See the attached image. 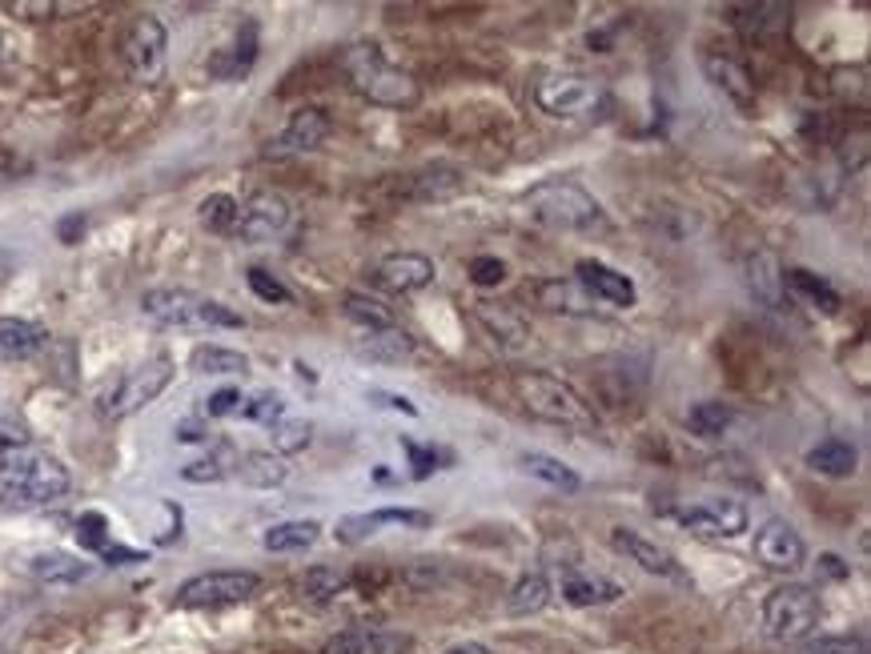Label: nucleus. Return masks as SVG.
<instances>
[{
	"label": "nucleus",
	"instance_id": "bf43d9fd",
	"mask_svg": "<svg viewBox=\"0 0 871 654\" xmlns=\"http://www.w3.org/2000/svg\"><path fill=\"white\" fill-rule=\"evenodd\" d=\"M442 654H494L490 646H482V642H454L450 650H442Z\"/></svg>",
	"mask_w": 871,
	"mask_h": 654
},
{
	"label": "nucleus",
	"instance_id": "393cba45",
	"mask_svg": "<svg viewBox=\"0 0 871 654\" xmlns=\"http://www.w3.org/2000/svg\"><path fill=\"white\" fill-rule=\"evenodd\" d=\"M623 598V586L615 578H603V574H570L562 578V602L570 606H607V602H619Z\"/></svg>",
	"mask_w": 871,
	"mask_h": 654
},
{
	"label": "nucleus",
	"instance_id": "9d476101",
	"mask_svg": "<svg viewBox=\"0 0 871 654\" xmlns=\"http://www.w3.org/2000/svg\"><path fill=\"white\" fill-rule=\"evenodd\" d=\"M165 49H169V37H165V25L157 17H137L125 33V45H121V57H125V69L137 77V81H157L161 69H165Z\"/></svg>",
	"mask_w": 871,
	"mask_h": 654
},
{
	"label": "nucleus",
	"instance_id": "6ab92c4d",
	"mask_svg": "<svg viewBox=\"0 0 871 654\" xmlns=\"http://www.w3.org/2000/svg\"><path fill=\"white\" fill-rule=\"evenodd\" d=\"M611 546H615L619 554H627V562H635V566L647 570V574H659V578H683V566L675 562V554L663 550L659 542L643 538L639 530L615 526V530H611Z\"/></svg>",
	"mask_w": 871,
	"mask_h": 654
},
{
	"label": "nucleus",
	"instance_id": "cd10ccee",
	"mask_svg": "<svg viewBox=\"0 0 871 654\" xmlns=\"http://www.w3.org/2000/svg\"><path fill=\"white\" fill-rule=\"evenodd\" d=\"M322 538V522L314 518H294V522H277L265 530V550L273 554H294V550H310Z\"/></svg>",
	"mask_w": 871,
	"mask_h": 654
},
{
	"label": "nucleus",
	"instance_id": "7ed1b4c3",
	"mask_svg": "<svg viewBox=\"0 0 871 654\" xmlns=\"http://www.w3.org/2000/svg\"><path fill=\"white\" fill-rule=\"evenodd\" d=\"M514 394H518L522 410L530 418H538V422H550V426H562V430H574V434H595L599 430V418H595L591 402L554 374L522 370V374H514Z\"/></svg>",
	"mask_w": 871,
	"mask_h": 654
},
{
	"label": "nucleus",
	"instance_id": "f03ea898",
	"mask_svg": "<svg viewBox=\"0 0 871 654\" xmlns=\"http://www.w3.org/2000/svg\"><path fill=\"white\" fill-rule=\"evenodd\" d=\"M73 486L69 470L41 450H13L0 454V506L13 510H29V506H49L57 498H65Z\"/></svg>",
	"mask_w": 871,
	"mask_h": 654
},
{
	"label": "nucleus",
	"instance_id": "ea45409f",
	"mask_svg": "<svg viewBox=\"0 0 871 654\" xmlns=\"http://www.w3.org/2000/svg\"><path fill=\"white\" fill-rule=\"evenodd\" d=\"M273 434V454H298V450H306L310 446V438H314V426L306 422V418H281V422H273L269 426Z\"/></svg>",
	"mask_w": 871,
	"mask_h": 654
},
{
	"label": "nucleus",
	"instance_id": "a18cd8bd",
	"mask_svg": "<svg viewBox=\"0 0 871 654\" xmlns=\"http://www.w3.org/2000/svg\"><path fill=\"white\" fill-rule=\"evenodd\" d=\"M25 446H33V430L17 414H0V454H13Z\"/></svg>",
	"mask_w": 871,
	"mask_h": 654
},
{
	"label": "nucleus",
	"instance_id": "a878e982",
	"mask_svg": "<svg viewBox=\"0 0 871 654\" xmlns=\"http://www.w3.org/2000/svg\"><path fill=\"white\" fill-rule=\"evenodd\" d=\"M358 354L370 362H406L414 358V338L398 325H386V330H362L358 338Z\"/></svg>",
	"mask_w": 871,
	"mask_h": 654
},
{
	"label": "nucleus",
	"instance_id": "864d4df0",
	"mask_svg": "<svg viewBox=\"0 0 871 654\" xmlns=\"http://www.w3.org/2000/svg\"><path fill=\"white\" fill-rule=\"evenodd\" d=\"M406 454H410V462H414V478H426L430 470H438V454H434V450H422V446L406 442Z\"/></svg>",
	"mask_w": 871,
	"mask_h": 654
},
{
	"label": "nucleus",
	"instance_id": "7c9ffc66",
	"mask_svg": "<svg viewBox=\"0 0 871 654\" xmlns=\"http://www.w3.org/2000/svg\"><path fill=\"white\" fill-rule=\"evenodd\" d=\"M518 462H522V470H526L530 478H538V482H546V486H554V490H562V494L583 490V478H578V474H574L566 462L550 458V454H538V450H530V454H522Z\"/></svg>",
	"mask_w": 871,
	"mask_h": 654
},
{
	"label": "nucleus",
	"instance_id": "c85d7f7f",
	"mask_svg": "<svg viewBox=\"0 0 871 654\" xmlns=\"http://www.w3.org/2000/svg\"><path fill=\"white\" fill-rule=\"evenodd\" d=\"M747 281L755 289L759 301H767L771 309H783V265L775 253L759 249L751 261H747Z\"/></svg>",
	"mask_w": 871,
	"mask_h": 654
},
{
	"label": "nucleus",
	"instance_id": "c03bdc74",
	"mask_svg": "<svg viewBox=\"0 0 871 654\" xmlns=\"http://www.w3.org/2000/svg\"><path fill=\"white\" fill-rule=\"evenodd\" d=\"M229 474V450L225 454H209V458H197L181 470L185 482H221Z\"/></svg>",
	"mask_w": 871,
	"mask_h": 654
},
{
	"label": "nucleus",
	"instance_id": "b1692460",
	"mask_svg": "<svg viewBox=\"0 0 871 654\" xmlns=\"http://www.w3.org/2000/svg\"><path fill=\"white\" fill-rule=\"evenodd\" d=\"M233 474H237L245 486H253V490H273V486H281V482L289 478V466H285V458L273 454V450H253V454H241V458L233 462Z\"/></svg>",
	"mask_w": 871,
	"mask_h": 654
},
{
	"label": "nucleus",
	"instance_id": "4be33fe9",
	"mask_svg": "<svg viewBox=\"0 0 871 654\" xmlns=\"http://www.w3.org/2000/svg\"><path fill=\"white\" fill-rule=\"evenodd\" d=\"M253 61H257V25L245 21L241 33H237V41H233L229 49H221V53L209 61V73H213L217 81H241V77H249Z\"/></svg>",
	"mask_w": 871,
	"mask_h": 654
},
{
	"label": "nucleus",
	"instance_id": "4c0bfd02",
	"mask_svg": "<svg viewBox=\"0 0 871 654\" xmlns=\"http://www.w3.org/2000/svg\"><path fill=\"white\" fill-rule=\"evenodd\" d=\"M342 309H346L350 321L362 325V330H386V325H394V313L378 297H366V293H346Z\"/></svg>",
	"mask_w": 871,
	"mask_h": 654
},
{
	"label": "nucleus",
	"instance_id": "2f4dec72",
	"mask_svg": "<svg viewBox=\"0 0 871 654\" xmlns=\"http://www.w3.org/2000/svg\"><path fill=\"white\" fill-rule=\"evenodd\" d=\"M550 602V582H546V574H522L514 586H510V594H506V610L514 614V618H526V614H538L542 606Z\"/></svg>",
	"mask_w": 871,
	"mask_h": 654
},
{
	"label": "nucleus",
	"instance_id": "4468645a",
	"mask_svg": "<svg viewBox=\"0 0 871 654\" xmlns=\"http://www.w3.org/2000/svg\"><path fill=\"white\" fill-rule=\"evenodd\" d=\"M699 65H703V73H707V81L739 109V113H751L755 105H759V93H755V77H751V69L743 65V61H735V57H727V53H715V49H707L703 57H699Z\"/></svg>",
	"mask_w": 871,
	"mask_h": 654
},
{
	"label": "nucleus",
	"instance_id": "423d86ee",
	"mask_svg": "<svg viewBox=\"0 0 871 654\" xmlns=\"http://www.w3.org/2000/svg\"><path fill=\"white\" fill-rule=\"evenodd\" d=\"M534 105L554 121H583L607 109V89L583 73H550L534 85Z\"/></svg>",
	"mask_w": 871,
	"mask_h": 654
},
{
	"label": "nucleus",
	"instance_id": "39448f33",
	"mask_svg": "<svg viewBox=\"0 0 871 654\" xmlns=\"http://www.w3.org/2000/svg\"><path fill=\"white\" fill-rule=\"evenodd\" d=\"M145 317L161 325H177V330H241L245 317L213 297H197L189 289H149L141 297Z\"/></svg>",
	"mask_w": 871,
	"mask_h": 654
},
{
	"label": "nucleus",
	"instance_id": "c756f323",
	"mask_svg": "<svg viewBox=\"0 0 871 654\" xmlns=\"http://www.w3.org/2000/svg\"><path fill=\"white\" fill-rule=\"evenodd\" d=\"M855 462H859V454H855V446L843 442V438H823L819 446L807 450V466H811L815 474H827V478H851V474H855Z\"/></svg>",
	"mask_w": 871,
	"mask_h": 654
},
{
	"label": "nucleus",
	"instance_id": "052dcab7",
	"mask_svg": "<svg viewBox=\"0 0 871 654\" xmlns=\"http://www.w3.org/2000/svg\"><path fill=\"white\" fill-rule=\"evenodd\" d=\"M5 165H9V153H0V169H5Z\"/></svg>",
	"mask_w": 871,
	"mask_h": 654
},
{
	"label": "nucleus",
	"instance_id": "c9c22d12",
	"mask_svg": "<svg viewBox=\"0 0 871 654\" xmlns=\"http://www.w3.org/2000/svg\"><path fill=\"white\" fill-rule=\"evenodd\" d=\"M346 582H350V574L338 570V566H310V570L302 574L298 590H302V598H310V602H330V598H338V594L346 590Z\"/></svg>",
	"mask_w": 871,
	"mask_h": 654
},
{
	"label": "nucleus",
	"instance_id": "dca6fc26",
	"mask_svg": "<svg viewBox=\"0 0 871 654\" xmlns=\"http://www.w3.org/2000/svg\"><path fill=\"white\" fill-rule=\"evenodd\" d=\"M755 558L767 566V570H799L803 558H807V546L799 538V530L783 518H771L755 530Z\"/></svg>",
	"mask_w": 871,
	"mask_h": 654
},
{
	"label": "nucleus",
	"instance_id": "2eb2a0df",
	"mask_svg": "<svg viewBox=\"0 0 871 654\" xmlns=\"http://www.w3.org/2000/svg\"><path fill=\"white\" fill-rule=\"evenodd\" d=\"M289 225V201L273 189H257L245 205H241V217H237V237L257 245V241H273L281 229Z\"/></svg>",
	"mask_w": 871,
	"mask_h": 654
},
{
	"label": "nucleus",
	"instance_id": "473e14b6",
	"mask_svg": "<svg viewBox=\"0 0 871 654\" xmlns=\"http://www.w3.org/2000/svg\"><path fill=\"white\" fill-rule=\"evenodd\" d=\"M29 570L37 582H49V586H69V582L89 578V562H81L73 554H41V558H33Z\"/></svg>",
	"mask_w": 871,
	"mask_h": 654
},
{
	"label": "nucleus",
	"instance_id": "f257e3e1",
	"mask_svg": "<svg viewBox=\"0 0 871 654\" xmlns=\"http://www.w3.org/2000/svg\"><path fill=\"white\" fill-rule=\"evenodd\" d=\"M522 209L530 221L554 233H607V209L570 177H546L522 193Z\"/></svg>",
	"mask_w": 871,
	"mask_h": 654
},
{
	"label": "nucleus",
	"instance_id": "0eeeda50",
	"mask_svg": "<svg viewBox=\"0 0 871 654\" xmlns=\"http://www.w3.org/2000/svg\"><path fill=\"white\" fill-rule=\"evenodd\" d=\"M173 382V362L169 358H149L137 370L113 378L101 394H97V410L105 418H129L137 410H145L149 402L161 398V390Z\"/></svg>",
	"mask_w": 871,
	"mask_h": 654
},
{
	"label": "nucleus",
	"instance_id": "58836bf2",
	"mask_svg": "<svg viewBox=\"0 0 871 654\" xmlns=\"http://www.w3.org/2000/svg\"><path fill=\"white\" fill-rule=\"evenodd\" d=\"M458 189H462V173L450 169V165H434V169L414 177V197H422V201H442V197H450Z\"/></svg>",
	"mask_w": 871,
	"mask_h": 654
},
{
	"label": "nucleus",
	"instance_id": "13d9d810",
	"mask_svg": "<svg viewBox=\"0 0 871 654\" xmlns=\"http://www.w3.org/2000/svg\"><path fill=\"white\" fill-rule=\"evenodd\" d=\"M209 434H205V426H193V422H185L181 430H177V442H205Z\"/></svg>",
	"mask_w": 871,
	"mask_h": 654
},
{
	"label": "nucleus",
	"instance_id": "6e6552de",
	"mask_svg": "<svg viewBox=\"0 0 871 654\" xmlns=\"http://www.w3.org/2000/svg\"><path fill=\"white\" fill-rule=\"evenodd\" d=\"M819 594L803 582L775 586L763 602V626L775 642H807L819 626Z\"/></svg>",
	"mask_w": 871,
	"mask_h": 654
},
{
	"label": "nucleus",
	"instance_id": "5fc2aeb1",
	"mask_svg": "<svg viewBox=\"0 0 871 654\" xmlns=\"http://www.w3.org/2000/svg\"><path fill=\"white\" fill-rule=\"evenodd\" d=\"M101 558H105L109 566H133V562H145V554H141V550H129V546H113V542H109V546L101 550Z\"/></svg>",
	"mask_w": 871,
	"mask_h": 654
},
{
	"label": "nucleus",
	"instance_id": "412c9836",
	"mask_svg": "<svg viewBox=\"0 0 871 654\" xmlns=\"http://www.w3.org/2000/svg\"><path fill=\"white\" fill-rule=\"evenodd\" d=\"M478 321H482V330H486L502 350H526V346H530V325H526V317L514 313L510 305L478 301Z\"/></svg>",
	"mask_w": 871,
	"mask_h": 654
},
{
	"label": "nucleus",
	"instance_id": "37998d69",
	"mask_svg": "<svg viewBox=\"0 0 871 654\" xmlns=\"http://www.w3.org/2000/svg\"><path fill=\"white\" fill-rule=\"evenodd\" d=\"M77 542L85 546V550H105L109 546V522H105V514H97V510H89V514H81L77 518Z\"/></svg>",
	"mask_w": 871,
	"mask_h": 654
},
{
	"label": "nucleus",
	"instance_id": "aec40b11",
	"mask_svg": "<svg viewBox=\"0 0 871 654\" xmlns=\"http://www.w3.org/2000/svg\"><path fill=\"white\" fill-rule=\"evenodd\" d=\"M534 301L550 313H562V317H591L599 309V301L578 285L574 277H546L534 285Z\"/></svg>",
	"mask_w": 871,
	"mask_h": 654
},
{
	"label": "nucleus",
	"instance_id": "603ef678",
	"mask_svg": "<svg viewBox=\"0 0 871 654\" xmlns=\"http://www.w3.org/2000/svg\"><path fill=\"white\" fill-rule=\"evenodd\" d=\"M322 654H362V626H350V630H338L326 646H322Z\"/></svg>",
	"mask_w": 871,
	"mask_h": 654
},
{
	"label": "nucleus",
	"instance_id": "ddd939ff",
	"mask_svg": "<svg viewBox=\"0 0 871 654\" xmlns=\"http://www.w3.org/2000/svg\"><path fill=\"white\" fill-rule=\"evenodd\" d=\"M326 137H330V113L310 105L289 117V125L265 145V157H302V153H314Z\"/></svg>",
	"mask_w": 871,
	"mask_h": 654
},
{
	"label": "nucleus",
	"instance_id": "4d7b16f0",
	"mask_svg": "<svg viewBox=\"0 0 871 654\" xmlns=\"http://www.w3.org/2000/svg\"><path fill=\"white\" fill-rule=\"evenodd\" d=\"M819 570H823L827 578H847V566H843L839 554H823V558H819Z\"/></svg>",
	"mask_w": 871,
	"mask_h": 654
},
{
	"label": "nucleus",
	"instance_id": "e433bc0d",
	"mask_svg": "<svg viewBox=\"0 0 871 654\" xmlns=\"http://www.w3.org/2000/svg\"><path fill=\"white\" fill-rule=\"evenodd\" d=\"M197 217H201V225H205L209 233H237L241 205H237V197H229V193H209V197L201 201Z\"/></svg>",
	"mask_w": 871,
	"mask_h": 654
},
{
	"label": "nucleus",
	"instance_id": "5701e85b",
	"mask_svg": "<svg viewBox=\"0 0 871 654\" xmlns=\"http://www.w3.org/2000/svg\"><path fill=\"white\" fill-rule=\"evenodd\" d=\"M783 289H791L799 301H807V305H815L823 313H839V305H843V297L835 293V285L827 277H819L811 269H799V265L783 269Z\"/></svg>",
	"mask_w": 871,
	"mask_h": 654
},
{
	"label": "nucleus",
	"instance_id": "09e8293b",
	"mask_svg": "<svg viewBox=\"0 0 871 654\" xmlns=\"http://www.w3.org/2000/svg\"><path fill=\"white\" fill-rule=\"evenodd\" d=\"M470 281L482 285V289L502 285V281H506V261H502V257H490V253L474 257V261H470Z\"/></svg>",
	"mask_w": 871,
	"mask_h": 654
},
{
	"label": "nucleus",
	"instance_id": "f3484780",
	"mask_svg": "<svg viewBox=\"0 0 871 654\" xmlns=\"http://www.w3.org/2000/svg\"><path fill=\"white\" fill-rule=\"evenodd\" d=\"M574 281L583 285L595 301H607V305H615V309H631L635 301H639V289H635V281L627 277V273H619V269H611L607 261H595V257H583L574 265Z\"/></svg>",
	"mask_w": 871,
	"mask_h": 654
},
{
	"label": "nucleus",
	"instance_id": "6e6d98bb",
	"mask_svg": "<svg viewBox=\"0 0 871 654\" xmlns=\"http://www.w3.org/2000/svg\"><path fill=\"white\" fill-rule=\"evenodd\" d=\"M57 233H61V241H65V245H73V241H77V237L85 233V217H81V213H73V217H65V221L57 225Z\"/></svg>",
	"mask_w": 871,
	"mask_h": 654
},
{
	"label": "nucleus",
	"instance_id": "a211bd4d",
	"mask_svg": "<svg viewBox=\"0 0 871 654\" xmlns=\"http://www.w3.org/2000/svg\"><path fill=\"white\" fill-rule=\"evenodd\" d=\"M434 518L426 514V510H410V506H386V510H370V514H346L342 522H338V542H346V546H358V542H366L370 534H378L382 526H414V530H426Z\"/></svg>",
	"mask_w": 871,
	"mask_h": 654
},
{
	"label": "nucleus",
	"instance_id": "a19ab883",
	"mask_svg": "<svg viewBox=\"0 0 871 654\" xmlns=\"http://www.w3.org/2000/svg\"><path fill=\"white\" fill-rule=\"evenodd\" d=\"M237 414H241L245 422H257V426H273V422L285 418V398H281L277 390H257L253 398H241Z\"/></svg>",
	"mask_w": 871,
	"mask_h": 654
},
{
	"label": "nucleus",
	"instance_id": "f8f14e48",
	"mask_svg": "<svg viewBox=\"0 0 871 654\" xmlns=\"http://www.w3.org/2000/svg\"><path fill=\"white\" fill-rule=\"evenodd\" d=\"M434 277H438L434 261H430L426 253H410V249L386 253V257L370 269V281H374L382 293H418V289L434 285Z\"/></svg>",
	"mask_w": 871,
	"mask_h": 654
},
{
	"label": "nucleus",
	"instance_id": "79ce46f5",
	"mask_svg": "<svg viewBox=\"0 0 871 654\" xmlns=\"http://www.w3.org/2000/svg\"><path fill=\"white\" fill-rule=\"evenodd\" d=\"M414 638L386 626H362V654H410Z\"/></svg>",
	"mask_w": 871,
	"mask_h": 654
},
{
	"label": "nucleus",
	"instance_id": "3c124183",
	"mask_svg": "<svg viewBox=\"0 0 871 654\" xmlns=\"http://www.w3.org/2000/svg\"><path fill=\"white\" fill-rule=\"evenodd\" d=\"M366 402L382 406V410H394V414H406V418H418V406L406 398V394H390V390H366Z\"/></svg>",
	"mask_w": 871,
	"mask_h": 654
},
{
	"label": "nucleus",
	"instance_id": "1a4fd4ad",
	"mask_svg": "<svg viewBox=\"0 0 871 654\" xmlns=\"http://www.w3.org/2000/svg\"><path fill=\"white\" fill-rule=\"evenodd\" d=\"M261 590V578L253 570H205L177 586V606L205 610V606H233Z\"/></svg>",
	"mask_w": 871,
	"mask_h": 654
},
{
	"label": "nucleus",
	"instance_id": "de8ad7c7",
	"mask_svg": "<svg viewBox=\"0 0 871 654\" xmlns=\"http://www.w3.org/2000/svg\"><path fill=\"white\" fill-rule=\"evenodd\" d=\"M807 654H867V642L851 638V634H823V638L807 642Z\"/></svg>",
	"mask_w": 871,
	"mask_h": 654
},
{
	"label": "nucleus",
	"instance_id": "72a5a7b5",
	"mask_svg": "<svg viewBox=\"0 0 871 654\" xmlns=\"http://www.w3.org/2000/svg\"><path fill=\"white\" fill-rule=\"evenodd\" d=\"M189 366H193V374H245L249 358L241 350H229V346H197L189 354Z\"/></svg>",
	"mask_w": 871,
	"mask_h": 654
},
{
	"label": "nucleus",
	"instance_id": "20e7f679",
	"mask_svg": "<svg viewBox=\"0 0 871 654\" xmlns=\"http://www.w3.org/2000/svg\"><path fill=\"white\" fill-rule=\"evenodd\" d=\"M342 69L354 85V93H362L370 105L382 109H414L422 101V89L410 73H402L398 65H390L382 57L378 45H350L342 53Z\"/></svg>",
	"mask_w": 871,
	"mask_h": 654
},
{
	"label": "nucleus",
	"instance_id": "8fccbe9b",
	"mask_svg": "<svg viewBox=\"0 0 871 654\" xmlns=\"http://www.w3.org/2000/svg\"><path fill=\"white\" fill-rule=\"evenodd\" d=\"M237 406H241V390H233V386H225V390H213V394L205 398V414H209V418L237 414Z\"/></svg>",
	"mask_w": 871,
	"mask_h": 654
},
{
	"label": "nucleus",
	"instance_id": "49530a36",
	"mask_svg": "<svg viewBox=\"0 0 871 654\" xmlns=\"http://www.w3.org/2000/svg\"><path fill=\"white\" fill-rule=\"evenodd\" d=\"M245 281H249V289H253L261 301H269V305H285V301H289V289H285L273 273H265V269H257V265L245 273Z\"/></svg>",
	"mask_w": 871,
	"mask_h": 654
},
{
	"label": "nucleus",
	"instance_id": "f704fd0d",
	"mask_svg": "<svg viewBox=\"0 0 871 654\" xmlns=\"http://www.w3.org/2000/svg\"><path fill=\"white\" fill-rule=\"evenodd\" d=\"M735 422V410L727 402H699L687 410V430L695 438H723Z\"/></svg>",
	"mask_w": 871,
	"mask_h": 654
},
{
	"label": "nucleus",
	"instance_id": "9b49d317",
	"mask_svg": "<svg viewBox=\"0 0 871 654\" xmlns=\"http://www.w3.org/2000/svg\"><path fill=\"white\" fill-rule=\"evenodd\" d=\"M675 518L699 538H739L747 530V506L735 498H707L699 506H683Z\"/></svg>",
	"mask_w": 871,
	"mask_h": 654
},
{
	"label": "nucleus",
	"instance_id": "bb28decb",
	"mask_svg": "<svg viewBox=\"0 0 871 654\" xmlns=\"http://www.w3.org/2000/svg\"><path fill=\"white\" fill-rule=\"evenodd\" d=\"M49 346L45 325L21 321V317H0V350L9 358H37Z\"/></svg>",
	"mask_w": 871,
	"mask_h": 654
}]
</instances>
